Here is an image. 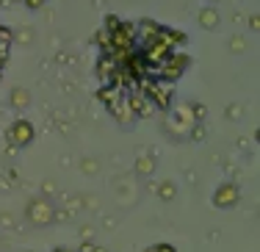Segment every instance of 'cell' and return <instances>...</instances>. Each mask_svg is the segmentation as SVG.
<instances>
[{
    "mask_svg": "<svg viewBox=\"0 0 260 252\" xmlns=\"http://www.w3.org/2000/svg\"><path fill=\"white\" fill-rule=\"evenodd\" d=\"M55 216H58V211H55V202L50 200V197H34V200L28 202L25 208V219L34 227H47L55 222Z\"/></svg>",
    "mask_w": 260,
    "mask_h": 252,
    "instance_id": "6da1fadb",
    "label": "cell"
},
{
    "mask_svg": "<svg viewBox=\"0 0 260 252\" xmlns=\"http://www.w3.org/2000/svg\"><path fill=\"white\" fill-rule=\"evenodd\" d=\"M188 64H191V56H185V53H172V56L166 58L160 67H158V75H160V81H166V83H175L177 78H180L183 72L188 70Z\"/></svg>",
    "mask_w": 260,
    "mask_h": 252,
    "instance_id": "7a4b0ae2",
    "label": "cell"
},
{
    "mask_svg": "<svg viewBox=\"0 0 260 252\" xmlns=\"http://www.w3.org/2000/svg\"><path fill=\"white\" fill-rule=\"evenodd\" d=\"M36 136V128L30 125L28 119H14L9 128V133H6V139H9L11 147H28L30 141Z\"/></svg>",
    "mask_w": 260,
    "mask_h": 252,
    "instance_id": "3957f363",
    "label": "cell"
},
{
    "mask_svg": "<svg viewBox=\"0 0 260 252\" xmlns=\"http://www.w3.org/2000/svg\"><path fill=\"white\" fill-rule=\"evenodd\" d=\"M144 94L150 97V103L160 111H166V108L172 106V86L164 83H155V81H144Z\"/></svg>",
    "mask_w": 260,
    "mask_h": 252,
    "instance_id": "277c9868",
    "label": "cell"
},
{
    "mask_svg": "<svg viewBox=\"0 0 260 252\" xmlns=\"http://www.w3.org/2000/svg\"><path fill=\"white\" fill-rule=\"evenodd\" d=\"M238 200H241V188L235 186V183H221L219 188L213 192V205L216 208H235L238 205Z\"/></svg>",
    "mask_w": 260,
    "mask_h": 252,
    "instance_id": "5b68a950",
    "label": "cell"
},
{
    "mask_svg": "<svg viewBox=\"0 0 260 252\" xmlns=\"http://www.w3.org/2000/svg\"><path fill=\"white\" fill-rule=\"evenodd\" d=\"M127 106H130V111L136 114V119H139V116H150V111L155 108L144 91H133V94H127Z\"/></svg>",
    "mask_w": 260,
    "mask_h": 252,
    "instance_id": "8992f818",
    "label": "cell"
},
{
    "mask_svg": "<svg viewBox=\"0 0 260 252\" xmlns=\"http://www.w3.org/2000/svg\"><path fill=\"white\" fill-rule=\"evenodd\" d=\"M116 70H119V61L105 53V56L100 58V64H97V75H100V81H103V83H114Z\"/></svg>",
    "mask_w": 260,
    "mask_h": 252,
    "instance_id": "52a82bcc",
    "label": "cell"
},
{
    "mask_svg": "<svg viewBox=\"0 0 260 252\" xmlns=\"http://www.w3.org/2000/svg\"><path fill=\"white\" fill-rule=\"evenodd\" d=\"M160 28H164V25H158L155 20H141L139 25H136V42H141V45H144V42L155 39V36L160 34Z\"/></svg>",
    "mask_w": 260,
    "mask_h": 252,
    "instance_id": "ba28073f",
    "label": "cell"
},
{
    "mask_svg": "<svg viewBox=\"0 0 260 252\" xmlns=\"http://www.w3.org/2000/svg\"><path fill=\"white\" fill-rule=\"evenodd\" d=\"M200 25L205 28V30H213V28H219V11L216 9H202L200 11Z\"/></svg>",
    "mask_w": 260,
    "mask_h": 252,
    "instance_id": "9c48e42d",
    "label": "cell"
},
{
    "mask_svg": "<svg viewBox=\"0 0 260 252\" xmlns=\"http://www.w3.org/2000/svg\"><path fill=\"white\" fill-rule=\"evenodd\" d=\"M155 169V158H139V164H136V172H139V175H150V172Z\"/></svg>",
    "mask_w": 260,
    "mask_h": 252,
    "instance_id": "30bf717a",
    "label": "cell"
},
{
    "mask_svg": "<svg viewBox=\"0 0 260 252\" xmlns=\"http://www.w3.org/2000/svg\"><path fill=\"white\" fill-rule=\"evenodd\" d=\"M158 194H160V200L164 202H169V200H175V194H177V188H175V183H160V188H158Z\"/></svg>",
    "mask_w": 260,
    "mask_h": 252,
    "instance_id": "8fae6325",
    "label": "cell"
},
{
    "mask_svg": "<svg viewBox=\"0 0 260 252\" xmlns=\"http://www.w3.org/2000/svg\"><path fill=\"white\" fill-rule=\"evenodd\" d=\"M28 100H30V97H28V91H25V89L11 91V103H14L17 108H25V106H28Z\"/></svg>",
    "mask_w": 260,
    "mask_h": 252,
    "instance_id": "7c38bea8",
    "label": "cell"
},
{
    "mask_svg": "<svg viewBox=\"0 0 260 252\" xmlns=\"http://www.w3.org/2000/svg\"><path fill=\"white\" fill-rule=\"evenodd\" d=\"M144 252H177L172 244H152V247H147Z\"/></svg>",
    "mask_w": 260,
    "mask_h": 252,
    "instance_id": "4fadbf2b",
    "label": "cell"
},
{
    "mask_svg": "<svg viewBox=\"0 0 260 252\" xmlns=\"http://www.w3.org/2000/svg\"><path fill=\"white\" fill-rule=\"evenodd\" d=\"M47 3V0H25V6H28V9L30 11H36V9H42V6H45Z\"/></svg>",
    "mask_w": 260,
    "mask_h": 252,
    "instance_id": "5bb4252c",
    "label": "cell"
}]
</instances>
